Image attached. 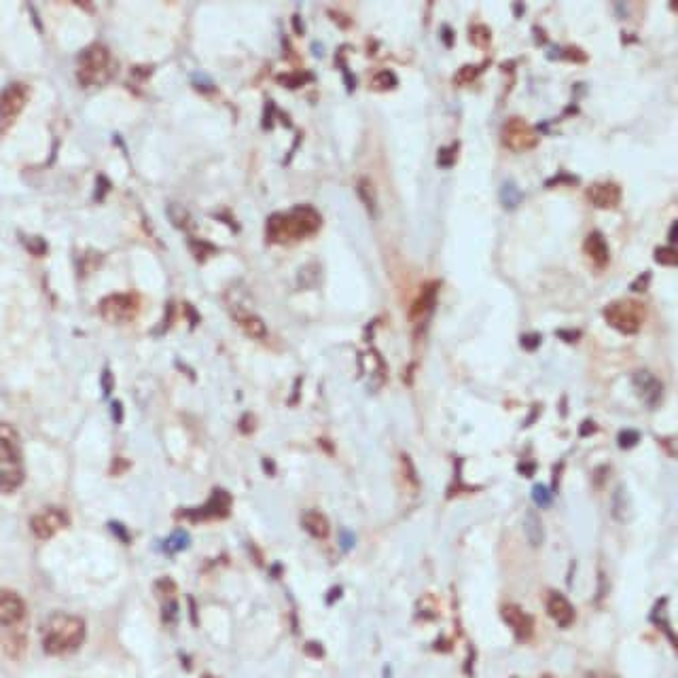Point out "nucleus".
<instances>
[{
    "label": "nucleus",
    "instance_id": "f257e3e1",
    "mask_svg": "<svg viewBox=\"0 0 678 678\" xmlns=\"http://www.w3.org/2000/svg\"><path fill=\"white\" fill-rule=\"evenodd\" d=\"M85 640V621L68 613H54L43 625V651L47 655H66Z\"/></svg>",
    "mask_w": 678,
    "mask_h": 678
},
{
    "label": "nucleus",
    "instance_id": "f03ea898",
    "mask_svg": "<svg viewBox=\"0 0 678 678\" xmlns=\"http://www.w3.org/2000/svg\"><path fill=\"white\" fill-rule=\"evenodd\" d=\"M320 223V214L312 206H297L289 212L269 216L267 238L271 242H297L316 234Z\"/></svg>",
    "mask_w": 678,
    "mask_h": 678
},
{
    "label": "nucleus",
    "instance_id": "7ed1b4c3",
    "mask_svg": "<svg viewBox=\"0 0 678 678\" xmlns=\"http://www.w3.org/2000/svg\"><path fill=\"white\" fill-rule=\"evenodd\" d=\"M23 482V458L17 433L0 422V492L11 494Z\"/></svg>",
    "mask_w": 678,
    "mask_h": 678
},
{
    "label": "nucleus",
    "instance_id": "20e7f679",
    "mask_svg": "<svg viewBox=\"0 0 678 678\" xmlns=\"http://www.w3.org/2000/svg\"><path fill=\"white\" fill-rule=\"evenodd\" d=\"M113 64L111 54L104 45H91L79 56L77 62V79L83 87H100L111 79Z\"/></svg>",
    "mask_w": 678,
    "mask_h": 678
},
{
    "label": "nucleus",
    "instance_id": "39448f33",
    "mask_svg": "<svg viewBox=\"0 0 678 678\" xmlns=\"http://www.w3.org/2000/svg\"><path fill=\"white\" fill-rule=\"evenodd\" d=\"M607 322L623 335H634L642 324V308L634 301H615L604 310Z\"/></svg>",
    "mask_w": 678,
    "mask_h": 678
},
{
    "label": "nucleus",
    "instance_id": "423d86ee",
    "mask_svg": "<svg viewBox=\"0 0 678 678\" xmlns=\"http://www.w3.org/2000/svg\"><path fill=\"white\" fill-rule=\"evenodd\" d=\"M138 310H140V301L134 295H111L102 299V304H100V314H102L106 322L113 324L134 320Z\"/></svg>",
    "mask_w": 678,
    "mask_h": 678
},
{
    "label": "nucleus",
    "instance_id": "0eeeda50",
    "mask_svg": "<svg viewBox=\"0 0 678 678\" xmlns=\"http://www.w3.org/2000/svg\"><path fill=\"white\" fill-rule=\"evenodd\" d=\"M28 102V87L23 83H11L0 91V123L11 125Z\"/></svg>",
    "mask_w": 678,
    "mask_h": 678
},
{
    "label": "nucleus",
    "instance_id": "6e6552de",
    "mask_svg": "<svg viewBox=\"0 0 678 678\" xmlns=\"http://www.w3.org/2000/svg\"><path fill=\"white\" fill-rule=\"evenodd\" d=\"M502 142H505L507 148L515 150V153H521V150H528L536 144V134L523 119L513 117L502 128Z\"/></svg>",
    "mask_w": 678,
    "mask_h": 678
},
{
    "label": "nucleus",
    "instance_id": "1a4fd4ad",
    "mask_svg": "<svg viewBox=\"0 0 678 678\" xmlns=\"http://www.w3.org/2000/svg\"><path fill=\"white\" fill-rule=\"evenodd\" d=\"M68 523L66 513H62L60 509H45L36 515H32L30 519V530L36 539H52L54 534H58L64 526Z\"/></svg>",
    "mask_w": 678,
    "mask_h": 678
},
{
    "label": "nucleus",
    "instance_id": "9d476101",
    "mask_svg": "<svg viewBox=\"0 0 678 678\" xmlns=\"http://www.w3.org/2000/svg\"><path fill=\"white\" fill-rule=\"evenodd\" d=\"M634 390L640 396V400L648 407H657L664 400V384L653 375L651 371H636L632 378Z\"/></svg>",
    "mask_w": 678,
    "mask_h": 678
},
{
    "label": "nucleus",
    "instance_id": "9b49d317",
    "mask_svg": "<svg viewBox=\"0 0 678 678\" xmlns=\"http://www.w3.org/2000/svg\"><path fill=\"white\" fill-rule=\"evenodd\" d=\"M500 615L502 619H505V623L513 630L515 638L526 642V640H530L532 638V632H534V621L528 613H523L517 604H505L500 609Z\"/></svg>",
    "mask_w": 678,
    "mask_h": 678
},
{
    "label": "nucleus",
    "instance_id": "f8f14e48",
    "mask_svg": "<svg viewBox=\"0 0 678 678\" xmlns=\"http://www.w3.org/2000/svg\"><path fill=\"white\" fill-rule=\"evenodd\" d=\"M231 316L240 324V329L253 339H265L267 337V326L261 316H257L253 310H248L246 306L231 304Z\"/></svg>",
    "mask_w": 678,
    "mask_h": 678
},
{
    "label": "nucleus",
    "instance_id": "ddd939ff",
    "mask_svg": "<svg viewBox=\"0 0 678 678\" xmlns=\"http://www.w3.org/2000/svg\"><path fill=\"white\" fill-rule=\"evenodd\" d=\"M26 617L23 600L9 589H0V627H11Z\"/></svg>",
    "mask_w": 678,
    "mask_h": 678
},
{
    "label": "nucleus",
    "instance_id": "4468645a",
    "mask_svg": "<svg viewBox=\"0 0 678 678\" xmlns=\"http://www.w3.org/2000/svg\"><path fill=\"white\" fill-rule=\"evenodd\" d=\"M229 507H231V498L227 492H223V490H214V494L210 496V500L206 502L204 507H199L195 511H189V517L193 521H202V519H218V517H225L229 513Z\"/></svg>",
    "mask_w": 678,
    "mask_h": 678
},
{
    "label": "nucleus",
    "instance_id": "2eb2a0df",
    "mask_svg": "<svg viewBox=\"0 0 678 678\" xmlns=\"http://www.w3.org/2000/svg\"><path fill=\"white\" fill-rule=\"evenodd\" d=\"M587 199L598 208H615L621 202V189L615 183H598L587 189Z\"/></svg>",
    "mask_w": 678,
    "mask_h": 678
},
{
    "label": "nucleus",
    "instance_id": "dca6fc26",
    "mask_svg": "<svg viewBox=\"0 0 678 678\" xmlns=\"http://www.w3.org/2000/svg\"><path fill=\"white\" fill-rule=\"evenodd\" d=\"M547 613L549 617L554 619L560 627H568L574 621V609L568 602L566 596L558 594V591H551L547 598Z\"/></svg>",
    "mask_w": 678,
    "mask_h": 678
},
{
    "label": "nucleus",
    "instance_id": "f3484780",
    "mask_svg": "<svg viewBox=\"0 0 678 678\" xmlns=\"http://www.w3.org/2000/svg\"><path fill=\"white\" fill-rule=\"evenodd\" d=\"M583 248H585L587 257H589V259L594 261V265H598V267H604V265L609 263V259H611L609 244H607L604 238H602V234H598V231H594V234L587 236Z\"/></svg>",
    "mask_w": 678,
    "mask_h": 678
},
{
    "label": "nucleus",
    "instance_id": "a211bd4d",
    "mask_svg": "<svg viewBox=\"0 0 678 678\" xmlns=\"http://www.w3.org/2000/svg\"><path fill=\"white\" fill-rule=\"evenodd\" d=\"M523 534L530 547H541L545 543V528L536 511H526L523 515Z\"/></svg>",
    "mask_w": 678,
    "mask_h": 678
},
{
    "label": "nucleus",
    "instance_id": "6ab92c4d",
    "mask_svg": "<svg viewBox=\"0 0 678 678\" xmlns=\"http://www.w3.org/2000/svg\"><path fill=\"white\" fill-rule=\"evenodd\" d=\"M301 523H304L306 532H310L314 539H326L329 536V519H326L322 513L318 511H308L301 517Z\"/></svg>",
    "mask_w": 678,
    "mask_h": 678
},
{
    "label": "nucleus",
    "instance_id": "aec40b11",
    "mask_svg": "<svg viewBox=\"0 0 678 678\" xmlns=\"http://www.w3.org/2000/svg\"><path fill=\"white\" fill-rule=\"evenodd\" d=\"M435 299H437V286L435 284L433 286H426L422 291V295L416 299L414 308H411V318L418 320V318H426V316H429L433 312V308H435Z\"/></svg>",
    "mask_w": 678,
    "mask_h": 678
},
{
    "label": "nucleus",
    "instance_id": "412c9836",
    "mask_svg": "<svg viewBox=\"0 0 678 678\" xmlns=\"http://www.w3.org/2000/svg\"><path fill=\"white\" fill-rule=\"evenodd\" d=\"M611 513L619 523H625L630 519V498H627V492L619 486L613 494V502H611Z\"/></svg>",
    "mask_w": 678,
    "mask_h": 678
},
{
    "label": "nucleus",
    "instance_id": "4be33fe9",
    "mask_svg": "<svg viewBox=\"0 0 678 678\" xmlns=\"http://www.w3.org/2000/svg\"><path fill=\"white\" fill-rule=\"evenodd\" d=\"M3 648L9 657H19L26 651V636L21 632H9L3 636Z\"/></svg>",
    "mask_w": 678,
    "mask_h": 678
},
{
    "label": "nucleus",
    "instance_id": "5701e85b",
    "mask_svg": "<svg viewBox=\"0 0 678 678\" xmlns=\"http://www.w3.org/2000/svg\"><path fill=\"white\" fill-rule=\"evenodd\" d=\"M500 202H502V206L509 208V210H513V208L519 206L521 191L517 189L515 183H505V185H502V189H500Z\"/></svg>",
    "mask_w": 678,
    "mask_h": 678
},
{
    "label": "nucleus",
    "instance_id": "b1692460",
    "mask_svg": "<svg viewBox=\"0 0 678 678\" xmlns=\"http://www.w3.org/2000/svg\"><path fill=\"white\" fill-rule=\"evenodd\" d=\"M189 543H191L189 534L185 530H177L174 534L168 536V541L163 543V549L168 551V554H179V551L189 547Z\"/></svg>",
    "mask_w": 678,
    "mask_h": 678
},
{
    "label": "nucleus",
    "instance_id": "393cba45",
    "mask_svg": "<svg viewBox=\"0 0 678 678\" xmlns=\"http://www.w3.org/2000/svg\"><path fill=\"white\" fill-rule=\"evenodd\" d=\"M400 462H403L405 482H407V486L411 488V492L416 494V492L420 490V477H418V471H416V466H414V462H411V458H409L407 454L400 456Z\"/></svg>",
    "mask_w": 678,
    "mask_h": 678
},
{
    "label": "nucleus",
    "instance_id": "a878e982",
    "mask_svg": "<svg viewBox=\"0 0 678 678\" xmlns=\"http://www.w3.org/2000/svg\"><path fill=\"white\" fill-rule=\"evenodd\" d=\"M177 617H179V602H177V598L161 600V621L166 625H170V623H177Z\"/></svg>",
    "mask_w": 678,
    "mask_h": 678
},
{
    "label": "nucleus",
    "instance_id": "bb28decb",
    "mask_svg": "<svg viewBox=\"0 0 678 678\" xmlns=\"http://www.w3.org/2000/svg\"><path fill=\"white\" fill-rule=\"evenodd\" d=\"M359 195H361V199L365 202V206L373 212L375 210V193H373V187H371V183L367 179H363L359 183Z\"/></svg>",
    "mask_w": 678,
    "mask_h": 678
},
{
    "label": "nucleus",
    "instance_id": "cd10ccee",
    "mask_svg": "<svg viewBox=\"0 0 678 678\" xmlns=\"http://www.w3.org/2000/svg\"><path fill=\"white\" fill-rule=\"evenodd\" d=\"M532 498H534V502H536L539 507H551V500H554V498H551L549 488L543 486V484H536L532 488Z\"/></svg>",
    "mask_w": 678,
    "mask_h": 678
},
{
    "label": "nucleus",
    "instance_id": "c85d7f7f",
    "mask_svg": "<svg viewBox=\"0 0 678 678\" xmlns=\"http://www.w3.org/2000/svg\"><path fill=\"white\" fill-rule=\"evenodd\" d=\"M617 441H619V447H621V449H630V447H634V445L640 441V435H638V431L627 429V431H621V433H619Z\"/></svg>",
    "mask_w": 678,
    "mask_h": 678
},
{
    "label": "nucleus",
    "instance_id": "c756f323",
    "mask_svg": "<svg viewBox=\"0 0 678 678\" xmlns=\"http://www.w3.org/2000/svg\"><path fill=\"white\" fill-rule=\"evenodd\" d=\"M655 261L662 263V265H676L678 257H676V250L672 246H664V248H657V253H655Z\"/></svg>",
    "mask_w": 678,
    "mask_h": 678
},
{
    "label": "nucleus",
    "instance_id": "7c9ffc66",
    "mask_svg": "<svg viewBox=\"0 0 678 678\" xmlns=\"http://www.w3.org/2000/svg\"><path fill=\"white\" fill-rule=\"evenodd\" d=\"M155 591L159 594L161 600L174 598V594H177V583H174L172 579H159V581L155 583Z\"/></svg>",
    "mask_w": 678,
    "mask_h": 678
},
{
    "label": "nucleus",
    "instance_id": "2f4dec72",
    "mask_svg": "<svg viewBox=\"0 0 678 678\" xmlns=\"http://www.w3.org/2000/svg\"><path fill=\"white\" fill-rule=\"evenodd\" d=\"M375 85L382 87V89L394 87V85H396V77H394L392 72H380L378 77H375Z\"/></svg>",
    "mask_w": 678,
    "mask_h": 678
},
{
    "label": "nucleus",
    "instance_id": "473e14b6",
    "mask_svg": "<svg viewBox=\"0 0 678 678\" xmlns=\"http://www.w3.org/2000/svg\"><path fill=\"white\" fill-rule=\"evenodd\" d=\"M521 346L526 350H536L541 346V335L539 333H528V335H523L521 337Z\"/></svg>",
    "mask_w": 678,
    "mask_h": 678
},
{
    "label": "nucleus",
    "instance_id": "72a5a7b5",
    "mask_svg": "<svg viewBox=\"0 0 678 678\" xmlns=\"http://www.w3.org/2000/svg\"><path fill=\"white\" fill-rule=\"evenodd\" d=\"M354 543H357V536H354L352 532L341 530V534H339V545H341L343 551H350V549L354 547Z\"/></svg>",
    "mask_w": 678,
    "mask_h": 678
},
{
    "label": "nucleus",
    "instance_id": "f704fd0d",
    "mask_svg": "<svg viewBox=\"0 0 678 678\" xmlns=\"http://www.w3.org/2000/svg\"><path fill=\"white\" fill-rule=\"evenodd\" d=\"M454 153H451V150L449 148H441L439 150V166H443V168H449L451 163H454Z\"/></svg>",
    "mask_w": 678,
    "mask_h": 678
},
{
    "label": "nucleus",
    "instance_id": "c9c22d12",
    "mask_svg": "<svg viewBox=\"0 0 678 678\" xmlns=\"http://www.w3.org/2000/svg\"><path fill=\"white\" fill-rule=\"evenodd\" d=\"M109 528H111L113 532H117V539H119V541H123V543H130L128 530H125L121 523H117V521H111V523H109Z\"/></svg>",
    "mask_w": 678,
    "mask_h": 678
},
{
    "label": "nucleus",
    "instance_id": "e433bc0d",
    "mask_svg": "<svg viewBox=\"0 0 678 678\" xmlns=\"http://www.w3.org/2000/svg\"><path fill=\"white\" fill-rule=\"evenodd\" d=\"M306 653H308V655H312V657H322L324 655V648L318 642H308L306 644Z\"/></svg>",
    "mask_w": 678,
    "mask_h": 678
},
{
    "label": "nucleus",
    "instance_id": "4c0bfd02",
    "mask_svg": "<svg viewBox=\"0 0 678 678\" xmlns=\"http://www.w3.org/2000/svg\"><path fill=\"white\" fill-rule=\"evenodd\" d=\"M648 280H651V275H648V273H642V275H638V280L632 284V289H634V291H644V286H646Z\"/></svg>",
    "mask_w": 678,
    "mask_h": 678
},
{
    "label": "nucleus",
    "instance_id": "58836bf2",
    "mask_svg": "<svg viewBox=\"0 0 678 678\" xmlns=\"http://www.w3.org/2000/svg\"><path fill=\"white\" fill-rule=\"evenodd\" d=\"M594 431H596V424L591 420H585L583 426H581V437H589Z\"/></svg>",
    "mask_w": 678,
    "mask_h": 678
},
{
    "label": "nucleus",
    "instance_id": "ea45409f",
    "mask_svg": "<svg viewBox=\"0 0 678 678\" xmlns=\"http://www.w3.org/2000/svg\"><path fill=\"white\" fill-rule=\"evenodd\" d=\"M558 337H562L566 341H576L579 339V331H558Z\"/></svg>",
    "mask_w": 678,
    "mask_h": 678
},
{
    "label": "nucleus",
    "instance_id": "a19ab883",
    "mask_svg": "<svg viewBox=\"0 0 678 678\" xmlns=\"http://www.w3.org/2000/svg\"><path fill=\"white\" fill-rule=\"evenodd\" d=\"M339 596H341V587H333V589L329 591V596H326V602H329V604H333V602H335Z\"/></svg>",
    "mask_w": 678,
    "mask_h": 678
},
{
    "label": "nucleus",
    "instance_id": "79ce46f5",
    "mask_svg": "<svg viewBox=\"0 0 678 678\" xmlns=\"http://www.w3.org/2000/svg\"><path fill=\"white\" fill-rule=\"evenodd\" d=\"M111 388H113V378H111V371L106 369V371H104V392L109 394Z\"/></svg>",
    "mask_w": 678,
    "mask_h": 678
},
{
    "label": "nucleus",
    "instance_id": "37998d69",
    "mask_svg": "<svg viewBox=\"0 0 678 678\" xmlns=\"http://www.w3.org/2000/svg\"><path fill=\"white\" fill-rule=\"evenodd\" d=\"M519 473L526 475V477H530L534 473V464H519Z\"/></svg>",
    "mask_w": 678,
    "mask_h": 678
},
{
    "label": "nucleus",
    "instance_id": "c03bdc74",
    "mask_svg": "<svg viewBox=\"0 0 678 678\" xmlns=\"http://www.w3.org/2000/svg\"><path fill=\"white\" fill-rule=\"evenodd\" d=\"M189 611H191L193 623L197 625V609H195V600H193V598H189Z\"/></svg>",
    "mask_w": 678,
    "mask_h": 678
},
{
    "label": "nucleus",
    "instance_id": "a18cd8bd",
    "mask_svg": "<svg viewBox=\"0 0 678 678\" xmlns=\"http://www.w3.org/2000/svg\"><path fill=\"white\" fill-rule=\"evenodd\" d=\"M113 411H115V420L121 422V405L119 403H113Z\"/></svg>",
    "mask_w": 678,
    "mask_h": 678
},
{
    "label": "nucleus",
    "instance_id": "49530a36",
    "mask_svg": "<svg viewBox=\"0 0 678 678\" xmlns=\"http://www.w3.org/2000/svg\"><path fill=\"white\" fill-rule=\"evenodd\" d=\"M585 678H607V676H602V674H598V672H589Z\"/></svg>",
    "mask_w": 678,
    "mask_h": 678
},
{
    "label": "nucleus",
    "instance_id": "de8ad7c7",
    "mask_svg": "<svg viewBox=\"0 0 678 678\" xmlns=\"http://www.w3.org/2000/svg\"><path fill=\"white\" fill-rule=\"evenodd\" d=\"M543 678H554V676H543Z\"/></svg>",
    "mask_w": 678,
    "mask_h": 678
}]
</instances>
